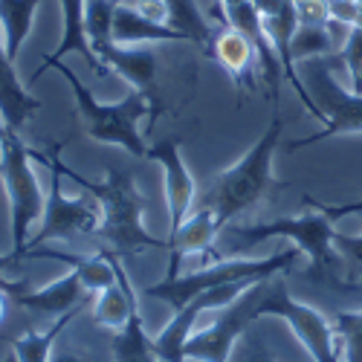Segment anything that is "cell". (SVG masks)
I'll return each mask as SVG.
<instances>
[{
	"instance_id": "obj_1",
	"label": "cell",
	"mask_w": 362,
	"mask_h": 362,
	"mask_svg": "<svg viewBox=\"0 0 362 362\" xmlns=\"http://www.w3.org/2000/svg\"><path fill=\"white\" fill-rule=\"evenodd\" d=\"M62 142H55L52 151L47 154L55 160L58 171L64 177H70L73 183L84 186L90 194H93L102 206V221L96 235L102 238V250L125 258V255H136L142 250H168V240L151 235L142 226V212H145V197L139 194L136 183H134V174L131 171H119V168H107L105 180L96 183V180H87L76 171H70L62 163Z\"/></svg>"
},
{
	"instance_id": "obj_2",
	"label": "cell",
	"mask_w": 362,
	"mask_h": 362,
	"mask_svg": "<svg viewBox=\"0 0 362 362\" xmlns=\"http://www.w3.org/2000/svg\"><path fill=\"white\" fill-rule=\"evenodd\" d=\"M281 134H284V116L276 110L267 131L258 136V142L235 165L215 174V180L209 183L206 194L200 197V206L212 209L221 229L232 223L238 215L258 206L269 192L287 186L273 177V157L281 145Z\"/></svg>"
},
{
	"instance_id": "obj_3",
	"label": "cell",
	"mask_w": 362,
	"mask_h": 362,
	"mask_svg": "<svg viewBox=\"0 0 362 362\" xmlns=\"http://www.w3.org/2000/svg\"><path fill=\"white\" fill-rule=\"evenodd\" d=\"M267 238H290L301 252L310 255V267L305 276L316 284H330L337 290H359V284L342 279V258L334 255V221H330L322 209L313 206V212H305L298 218H279L269 223H252V226H235L229 238V255L247 252L258 247Z\"/></svg>"
},
{
	"instance_id": "obj_4",
	"label": "cell",
	"mask_w": 362,
	"mask_h": 362,
	"mask_svg": "<svg viewBox=\"0 0 362 362\" xmlns=\"http://www.w3.org/2000/svg\"><path fill=\"white\" fill-rule=\"evenodd\" d=\"M52 67L67 78V84L73 90V99H76V110L81 116V125H84L87 136L102 142V145H119V148L131 151L134 157L145 160L148 145H145V139L139 134V122H142V116H151V105H148V99L139 93V90H131L125 99L105 105V102H99L93 96V90H90L87 84H81V78L64 62H55Z\"/></svg>"
},
{
	"instance_id": "obj_5",
	"label": "cell",
	"mask_w": 362,
	"mask_h": 362,
	"mask_svg": "<svg viewBox=\"0 0 362 362\" xmlns=\"http://www.w3.org/2000/svg\"><path fill=\"white\" fill-rule=\"evenodd\" d=\"M296 258H298V247L296 250H279L267 258H238V255L235 258H218L215 264L194 269V273L163 279L157 284L145 287V296L165 301V305L177 313V310H183L194 296L212 290V287L232 284V281H264L276 273H287V269L296 264Z\"/></svg>"
},
{
	"instance_id": "obj_6",
	"label": "cell",
	"mask_w": 362,
	"mask_h": 362,
	"mask_svg": "<svg viewBox=\"0 0 362 362\" xmlns=\"http://www.w3.org/2000/svg\"><path fill=\"white\" fill-rule=\"evenodd\" d=\"M41 151L29 148L15 128H6L0 139V183L9 197V215H12V252L23 258L29 244V226L44 218L47 194L38 183V174L33 160L38 163Z\"/></svg>"
},
{
	"instance_id": "obj_7",
	"label": "cell",
	"mask_w": 362,
	"mask_h": 362,
	"mask_svg": "<svg viewBox=\"0 0 362 362\" xmlns=\"http://www.w3.org/2000/svg\"><path fill=\"white\" fill-rule=\"evenodd\" d=\"M273 279V276H269ZM255 281L252 287H247L235 301L223 308V313L212 322V327L192 334L186 348H183V359H200V362H232V348L250 330V325L255 319H261V301L267 293V281Z\"/></svg>"
},
{
	"instance_id": "obj_8",
	"label": "cell",
	"mask_w": 362,
	"mask_h": 362,
	"mask_svg": "<svg viewBox=\"0 0 362 362\" xmlns=\"http://www.w3.org/2000/svg\"><path fill=\"white\" fill-rule=\"evenodd\" d=\"M308 62H310L308 90L313 93V102L322 110L325 128L319 134L305 136V139L287 142L284 145L287 151H298V148H308V145L330 139V136L362 131V93H345V90L334 81V76H330V55L327 58H308Z\"/></svg>"
},
{
	"instance_id": "obj_9",
	"label": "cell",
	"mask_w": 362,
	"mask_h": 362,
	"mask_svg": "<svg viewBox=\"0 0 362 362\" xmlns=\"http://www.w3.org/2000/svg\"><path fill=\"white\" fill-rule=\"evenodd\" d=\"M38 163H44L52 171V189L47 192V203H44V218H41V232H35L29 238L26 250L44 247L49 240H76V235H87L96 232L99 221H102V206L93 197H67L62 192V171H58L55 160L41 151Z\"/></svg>"
},
{
	"instance_id": "obj_10",
	"label": "cell",
	"mask_w": 362,
	"mask_h": 362,
	"mask_svg": "<svg viewBox=\"0 0 362 362\" xmlns=\"http://www.w3.org/2000/svg\"><path fill=\"white\" fill-rule=\"evenodd\" d=\"M261 316H279L284 319L298 342L308 348L313 362H339L337 356V339H334V325H330L319 310L296 301L287 290L284 273H276L267 281V293L261 301Z\"/></svg>"
},
{
	"instance_id": "obj_11",
	"label": "cell",
	"mask_w": 362,
	"mask_h": 362,
	"mask_svg": "<svg viewBox=\"0 0 362 362\" xmlns=\"http://www.w3.org/2000/svg\"><path fill=\"white\" fill-rule=\"evenodd\" d=\"M255 281H232V284H221V287H212L200 296H194L183 310H177L171 316V322L160 330V337L154 339V351L160 354L163 362H186L183 359V348L192 337V327L197 322L200 313L206 310H215V308H226L229 301H235L247 287H252Z\"/></svg>"
},
{
	"instance_id": "obj_12",
	"label": "cell",
	"mask_w": 362,
	"mask_h": 362,
	"mask_svg": "<svg viewBox=\"0 0 362 362\" xmlns=\"http://www.w3.org/2000/svg\"><path fill=\"white\" fill-rule=\"evenodd\" d=\"M145 160L160 163L165 174V203H168V235L183 226L194 203V177L183 163V142L165 136L157 145H148Z\"/></svg>"
},
{
	"instance_id": "obj_13",
	"label": "cell",
	"mask_w": 362,
	"mask_h": 362,
	"mask_svg": "<svg viewBox=\"0 0 362 362\" xmlns=\"http://www.w3.org/2000/svg\"><path fill=\"white\" fill-rule=\"evenodd\" d=\"M90 293L78 276V269L70 267V273L62 276L58 281L47 284V287H26L15 305L29 310V313H41V316H64V313H73V310H81L87 301H90Z\"/></svg>"
},
{
	"instance_id": "obj_14",
	"label": "cell",
	"mask_w": 362,
	"mask_h": 362,
	"mask_svg": "<svg viewBox=\"0 0 362 362\" xmlns=\"http://www.w3.org/2000/svg\"><path fill=\"white\" fill-rule=\"evenodd\" d=\"M215 62L229 73V78L235 81L238 90H247V93H255V64H258V52H255V44L240 33V29L229 26V23H221V29L215 33V44H212V52Z\"/></svg>"
},
{
	"instance_id": "obj_15",
	"label": "cell",
	"mask_w": 362,
	"mask_h": 362,
	"mask_svg": "<svg viewBox=\"0 0 362 362\" xmlns=\"http://www.w3.org/2000/svg\"><path fill=\"white\" fill-rule=\"evenodd\" d=\"M84 9H87V0H62V41H58L55 52L44 55V62H41V70H35V76L29 78V81H38L55 62H62L64 55L70 52H78L84 62L90 64V70L105 76L107 67L96 58L93 47H90V38H87V29H84Z\"/></svg>"
},
{
	"instance_id": "obj_16",
	"label": "cell",
	"mask_w": 362,
	"mask_h": 362,
	"mask_svg": "<svg viewBox=\"0 0 362 362\" xmlns=\"http://www.w3.org/2000/svg\"><path fill=\"white\" fill-rule=\"evenodd\" d=\"M218 235H221V223H218L215 212L212 209L197 206V212H192L183 221V226L165 238L168 240V255H171L165 279L180 276V261H183V255H192V252L212 255V244H215Z\"/></svg>"
},
{
	"instance_id": "obj_17",
	"label": "cell",
	"mask_w": 362,
	"mask_h": 362,
	"mask_svg": "<svg viewBox=\"0 0 362 362\" xmlns=\"http://www.w3.org/2000/svg\"><path fill=\"white\" fill-rule=\"evenodd\" d=\"M38 107H41V102L21 84V78L15 73V62L6 52L4 33H0V119H4L9 128L21 131Z\"/></svg>"
},
{
	"instance_id": "obj_18",
	"label": "cell",
	"mask_w": 362,
	"mask_h": 362,
	"mask_svg": "<svg viewBox=\"0 0 362 362\" xmlns=\"http://www.w3.org/2000/svg\"><path fill=\"white\" fill-rule=\"evenodd\" d=\"M113 41L116 44H160V41H186L183 33H177L168 23L151 21L134 4H116L113 9Z\"/></svg>"
},
{
	"instance_id": "obj_19",
	"label": "cell",
	"mask_w": 362,
	"mask_h": 362,
	"mask_svg": "<svg viewBox=\"0 0 362 362\" xmlns=\"http://www.w3.org/2000/svg\"><path fill=\"white\" fill-rule=\"evenodd\" d=\"M163 4H165V23L171 29L183 33L189 38V44L200 47L206 55L212 52L218 29L203 18V12H200V6L194 4V0H163Z\"/></svg>"
},
{
	"instance_id": "obj_20",
	"label": "cell",
	"mask_w": 362,
	"mask_h": 362,
	"mask_svg": "<svg viewBox=\"0 0 362 362\" xmlns=\"http://www.w3.org/2000/svg\"><path fill=\"white\" fill-rule=\"evenodd\" d=\"M38 6L41 0H0V33H4L6 52L12 62H18L23 41L33 33Z\"/></svg>"
},
{
	"instance_id": "obj_21",
	"label": "cell",
	"mask_w": 362,
	"mask_h": 362,
	"mask_svg": "<svg viewBox=\"0 0 362 362\" xmlns=\"http://www.w3.org/2000/svg\"><path fill=\"white\" fill-rule=\"evenodd\" d=\"M113 362H163L160 354L154 351V339H148L145 325L139 316V308L131 313L128 325L113 334Z\"/></svg>"
},
{
	"instance_id": "obj_22",
	"label": "cell",
	"mask_w": 362,
	"mask_h": 362,
	"mask_svg": "<svg viewBox=\"0 0 362 362\" xmlns=\"http://www.w3.org/2000/svg\"><path fill=\"white\" fill-rule=\"evenodd\" d=\"M81 310H73V313H64V316H58L55 325L49 330H29V334L18 337V339H9L12 345V354L18 356V362H49V354H52V345L55 339L62 337V330L78 316Z\"/></svg>"
},
{
	"instance_id": "obj_23",
	"label": "cell",
	"mask_w": 362,
	"mask_h": 362,
	"mask_svg": "<svg viewBox=\"0 0 362 362\" xmlns=\"http://www.w3.org/2000/svg\"><path fill=\"white\" fill-rule=\"evenodd\" d=\"M337 52V41L330 35L327 26H298L293 44H290V58L293 62H308V58H327Z\"/></svg>"
},
{
	"instance_id": "obj_24",
	"label": "cell",
	"mask_w": 362,
	"mask_h": 362,
	"mask_svg": "<svg viewBox=\"0 0 362 362\" xmlns=\"http://www.w3.org/2000/svg\"><path fill=\"white\" fill-rule=\"evenodd\" d=\"M334 339L345 351V362H362V310L339 313L334 322Z\"/></svg>"
},
{
	"instance_id": "obj_25",
	"label": "cell",
	"mask_w": 362,
	"mask_h": 362,
	"mask_svg": "<svg viewBox=\"0 0 362 362\" xmlns=\"http://www.w3.org/2000/svg\"><path fill=\"white\" fill-rule=\"evenodd\" d=\"M339 58L348 64L354 93H362V26H351L348 41H345V47L339 49Z\"/></svg>"
},
{
	"instance_id": "obj_26",
	"label": "cell",
	"mask_w": 362,
	"mask_h": 362,
	"mask_svg": "<svg viewBox=\"0 0 362 362\" xmlns=\"http://www.w3.org/2000/svg\"><path fill=\"white\" fill-rule=\"evenodd\" d=\"M298 26H327L330 23V0H293Z\"/></svg>"
},
{
	"instance_id": "obj_27",
	"label": "cell",
	"mask_w": 362,
	"mask_h": 362,
	"mask_svg": "<svg viewBox=\"0 0 362 362\" xmlns=\"http://www.w3.org/2000/svg\"><path fill=\"white\" fill-rule=\"evenodd\" d=\"M305 206H316V209H322V212L330 218V221H342V218H348V215H362V200H351V203H319V200H313V197H305Z\"/></svg>"
},
{
	"instance_id": "obj_28",
	"label": "cell",
	"mask_w": 362,
	"mask_h": 362,
	"mask_svg": "<svg viewBox=\"0 0 362 362\" xmlns=\"http://www.w3.org/2000/svg\"><path fill=\"white\" fill-rule=\"evenodd\" d=\"M15 261H21L15 252H9V255H0V293H6V296H12V301L29 287V281H12V279H6V269L15 264Z\"/></svg>"
},
{
	"instance_id": "obj_29",
	"label": "cell",
	"mask_w": 362,
	"mask_h": 362,
	"mask_svg": "<svg viewBox=\"0 0 362 362\" xmlns=\"http://www.w3.org/2000/svg\"><path fill=\"white\" fill-rule=\"evenodd\" d=\"M334 247L339 250V255H345L348 261H354L362 269V235H342V232H337Z\"/></svg>"
},
{
	"instance_id": "obj_30",
	"label": "cell",
	"mask_w": 362,
	"mask_h": 362,
	"mask_svg": "<svg viewBox=\"0 0 362 362\" xmlns=\"http://www.w3.org/2000/svg\"><path fill=\"white\" fill-rule=\"evenodd\" d=\"M330 21L356 26L359 23V4L356 0H330Z\"/></svg>"
},
{
	"instance_id": "obj_31",
	"label": "cell",
	"mask_w": 362,
	"mask_h": 362,
	"mask_svg": "<svg viewBox=\"0 0 362 362\" xmlns=\"http://www.w3.org/2000/svg\"><path fill=\"white\" fill-rule=\"evenodd\" d=\"M238 362H276V356L267 351V345L261 339H250L247 348H244V354L238 356Z\"/></svg>"
},
{
	"instance_id": "obj_32",
	"label": "cell",
	"mask_w": 362,
	"mask_h": 362,
	"mask_svg": "<svg viewBox=\"0 0 362 362\" xmlns=\"http://www.w3.org/2000/svg\"><path fill=\"white\" fill-rule=\"evenodd\" d=\"M6 301H12V296H6V293H0V322L6 319Z\"/></svg>"
},
{
	"instance_id": "obj_33",
	"label": "cell",
	"mask_w": 362,
	"mask_h": 362,
	"mask_svg": "<svg viewBox=\"0 0 362 362\" xmlns=\"http://www.w3.org/2000/svg\"><path fill=\"white\" fill-rule=\"evenodd\" d=\"M49 362H81V359L73 356V354H62V356H55V359H49Z\"/></svg>"
},
{
	"instance_id": "obj_34",
	"label": "cell",
	"mask_w": 362,
	"mask_h": 362,
	"mask_svg": "<svg viewBox=\"0 0 362 362\" xmlns=\"http://www.w3.org/2000/svg\"><path fill=\"white\" fill-rule=\"evenodd\" d=\"M6 128H9V125L4 122V119H0V139H4V134H6Z\"/></svg>"
},
{
	"instance_id": "obj_35",
	"label": "cell",
	"mask_w": 362,
	"mask_h": 362,
	"mask_svg": "<svg viewBox=\"0 0 362 362\" xmlns=\"http://www.w3.org/2000/svg\"><path fill=\"white\" fill-rule=\"evenodd\" d=\"M0 362H18V356H15V354H9L6 359H0Z\"/></svg>"
},
{
	"instance_id": "obj_36",
	"label": "cell",
	"mask_w": 362,
	"mask_h": 362,
	"mask_svg": "<svg viewBox=\"0 0 362 362\" xmlns=\"http://www.w3.org/2000/svg\"><path fill=\"white\" fill-rule=\"evenodd\" d=\"M356 26H362V18H359V23H356Z\"/></svg>"
},
{
	"instance_id": "obj_37",
	"label": "cell",
	"mask_w": 362,
	"mask_h": 362,
	"mask_svg": "<svg viewBox=\"0 0 362 362\" xmlns=\"http://www.w3.org/2000/svg\"><path fill=\"white\" fill-rule=\"evenodd\" d=\"M116 4H119V0H116Z\"/></svg>"
}]
</instances>
